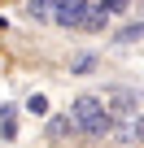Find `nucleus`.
Wrapping results in <instances>:
<instances>
[{
  "instance_id": "nucleus-1",
  "label": "nucleus",
  "mask_w": 144,
  "mask_h": 148,
  "mask_svg": "<svg viewBox=\"0 0 144 148\" xmlns=\"http://www.w3.org/2000/svg\"><path fill=\"white\" fill-rule=\"evenodd\" d=\"M70 122H74V131L79 135H88V139H105L109 131H114V113L105 109V100L96 96V92H83V96H74L70 100V113H65Z\"/></svg>"
},
{
  "instance_id": "nucleus-2",
  "label": "nucleus",
  "mask_w": 144,
  "mask_h": 148,
  "mask_svg": "<svg viewBox=\"0 0 144 148\" xmlns=\"http://www.w3.org/2000/svg\"><path fill=\"white\" fill-rule=\"evenodd\" d=\"M101 100H105V109H109L114 118H135V113H140V96L127 92V87H114V92H105Z\"/></svg>"
},
{
  "instance_id": "nucleus-3",
  "label": "nucleus",
  "mask_w": 144,
  "mask_h": 148,
  "mask_svg": "<svg viewBox=\"0 0 144 148\" xmlns=\"http://www.w3.org/2000/svg\"><path fill=\"white\" fill-rule=\"evenodd\" d=\"M88 5H92V0H61L57 13H52V22H57V26H65V31H79V22H83Z\"/></svg>"
},
{
  "instance_id": "nucleus-4",
  "label": "nucleus",
  "mask_w": 144,
  "mask_h": 148,
  "mask_svg": "<svg viewBox=\"0 0 144 148\" xmlns=\"http://www.w3.org/2000/svg\"><path fill=\"white\" fill-rule=\"evenodd\" d=\"M105 22H109V13L101 9V0H92L88 13H83V22H79V31H105Z\"/></svg>"
},
{
  "instance_id": "nucleus-5",
  "label": "nucleus",
  "mask_w": 144,
  "mask_h": 148,
  "mask_svg": "<svg viewBox=\"0 0 144 148\" xmlns=\"http://www.w3.org/2000/svg\"><path fill=\"white\" fill-rule=\"evenodd\" d=\"M57 5H61V0H26V13H31L35 22H52Z\"/></svg>"
},
{
  "instance_id": "nucleus-6",
  "label": "nucleus",
  "mask_w": 144,
  "mask_h": 148,
  "mask_svg": "<svg viewBox=\"0 0 144 148\" xmlns=\"http://www.w3.org/2000/svg\"><path fill=\"white\" fill-rule=\"evenodd\" d=\"M48 135H52V139H65V135H74V122H70L65 113H61V118H48Z\"/></svg>"
},
{
  "instance_id": "nucleus-7",
  "label": "nucleus",
  "mask_w": 144,
  "mask_h": 148,
  "mask_svg": "<svg viewBox=\"0 0 144 148\" xmlns=\"http://www.w3.org/2000/svg\"><path fill=\"white\" fill-rule=\"evenodd\" d=\"M118 144H135V131H131V122H114V131H109Z\"/></svg>"
},
{
  "instance_id": "nucleus-8",
  "label": "nucleus",
  "mask_w": 144,
  "mask_h": 148,
  "mask_svg": "<svg viewBox=\"0 0 144 148\" xmlns=\"http://www.w3.org/2000/svg\"><path fill=\"white\" fill-rule=\"evenodd\" d=\"M101 9H105V13H127L131 0H101Z\"/></svg>"
},
{
  "instance_id": "nucleus-9",
  "label": "nucleus",
  "mask_w": 144,
  "mask_h": 148,
  "mask_svg": "<svg viewBox=\"0 0 144 148\" xmlns=\"http://www.w3.org/2000/svg\"><path fill=\"white\" fill-rule=\"evenodd\" d=\"M70 70H74V74H88V70H96V57H74Z\"/></svg>"
},
{
  "instance_id": "nucleus-10",
  "label": "nucleus",
  "mask_w": 144,
  "mask_h": 148,
  "mask_svg": "<svg viewBox=\"0 0 144 148\" xmlns=\"http://www.w3.org/2000/svg\"><path fill=\"white\" fill-rule=\"evenodd\" d=\"M26 109H31V113H48V96H31Z\"/></svg>"
},
{
  "instance_id": "nucleus-11",
  "label": "nucleus",
  "mask_w": 144,
  "mask_h": 148,
  "mask_svg": "<svg viewBox=\"0 0 144 148\" xmlns=\"http://www.w3.org/2000/svg\"><path fill=\"white\" fill-rule=\"evenodd\" d=\"M131 131H135V139H144V113H135V118H131Z\"/></svg>"
},
{
  "instance_id": "nucleus-12",
  "label": "nucleus",
  "mask_w": 144,
  "mask_h": 148,
  "mask_svg": "<svg viewBox=\"0 0 144 148\" xmlns=\"http://www.w3.org/2000/svg\"><path fill=\"white\" fill-rule=\"evenodd\" d=\"M140 13H144V0H140Z\"/></svg>"
}]
</instances>
